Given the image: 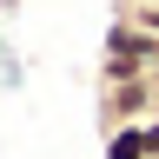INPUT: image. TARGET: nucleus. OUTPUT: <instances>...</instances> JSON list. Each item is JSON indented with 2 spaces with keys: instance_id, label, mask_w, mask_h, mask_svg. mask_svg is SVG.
<instances>
[{
  "instance_id": "1",
  "label": "nucleus",
  "mask_w": 159,
  "mask_h": 159,
  "mask_svg": "<svg viewBox=\"0 0 159 159\" xmlns=\"http://www.w3.org/2000/svg\"><path fill=\"white\" fill-rule=\"evenodd\" d=\"M159 73V40L139 33L133 20H113L106 47H99V86H119V80H146Z\"/></svg>"
},
{
  "instance_id": "2",
  "label": "nucleus",
  "mask_w": 159,
  "mask_h": 159,
  "mask_svg": "<svg viewBox=\"0 0 159 159\" xmlns=\"http://www.w3.org/2000/svg\"><path fill=\"white\" fill-rule=\"evenodd\" d=\"M146 119H159V73L99 86V133H113V126H146Z\"/></svg>"
},
{
  "instance_id": "3",
  "label": "nucleus",
  "mask_w": 159,
  "mask_h": 159,
  "mask_svg": "<svg viewBox=\"0 0 159 159\" xmlns=\"http://www.w3.org/2000/svg\"><path fill=\"white\" fill-rule=\"evenodd\" d=\"M99 152L106 159H152V139H146V126H113V133H99Z\"/></svg>"
},
{
  "instance_id": "4",
  "label": "nucleus",
  "mask_w": 159,
  "mask_h": 159,
  "mask_svg": "<svg viewBox=\"0 0 159 159\" xmlns=\"http://www.w3.org/2000/svg\"><path fill=\"white\" fill-rule=\"evenodd\" d=\"M113 20H133L139 33H152V40H159V7H146V0H119V13H113Z\"/></svg>"
},
{
  "instance_id": "5",
  "label": "nucleus",
  "mask_w": 159,
  "mask_h": 159,
  "mask_svg": "<svg viewBox=\"0 0 159 159\" xmlns=\"http://www.w3.org/2000/svg\"><path fill=\"white\" fill-rule=\"evenodd\" d=\"M146 139H152V159H159V119H146Z\"/></svg>"
}]
</instances>
